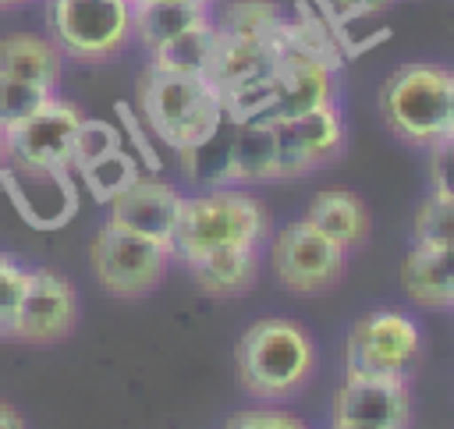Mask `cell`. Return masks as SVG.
Returning a JSON list of instances; mask_svg holds the SVG:
<instances>
[{
    "instance_id": "6da1fadb",
    "label": "cell",
    "mask_w": 454,
    "mask_h": 429,
    "mask_svg": "<svg viewBox=\"0 0 454 429\" xmlns=\"http://www.w3.org/2000/svg\"><path fill=\"white\" fill-rule=\"evenodd\" d=\"M138 110L145 128L174 152L213 135L231 113L209 74H188L149 64L138 82Z\"/></svg>"
},
{
    "instance_id": "7a4b0ae2",
    "label": "cell",
    "mask_w": 454,
    "mask_h": 429,
    "mask_svg": "<svg viewBox=\"0 0 454 429\" xmlns=\"http://www.w3.org/2000/svg\"><path fill=\"white\" fill-rule=\"evenodd\" d=\"M270 234V213L262 199L241 184H220L199 195H181L177 223L170 234V255L192 262L223 245H262Z\"/></svg>"
},
{
    "instance_id": "3957f363",
    "label": "cell",
    "mask_w": 454,
    "mask_h": 429,
    "mask_svg": "<svg viewBox=\"0 0 454 429\" xmlns=\"http://www.w3.org/2000/svg\"><path fill=\"white\" fill-rule=\"evenodd\" d=\"M234 362L238 379L252 397L284 401L309 383L316 369V344L294 319L266 316L241 333Z\"/></svg>"
},
{
    "instance_id": "277c9868",
    "label": "cell",
    "mask_w": 454,
    "mask_h": 429,
    "mask_svg": "<svg viewBox=\"0 0 454 429\" xmlns=\"http://www.w3.org/2000/svg\"><path fill=\"white\" fill-rule=\"evenodd\" d=\"M387 128L422 149L447 138L454 121V71L443 64H401L380 89Z\"/></svg>"
},
{
    "instance_id": "5b68a950",
    "label": "cell",
    "mask_w": 454,
    "mask_h": 429,
    "mask_svg": "<svg viewBox=\"0 0 454 429\" xmlns=\"http://www.w3.org/2000/svg\"><path fill=\"white\" fill-rule=\"evenodd\" d=\"M170 245L153 241L145 234H135L114 220H106L89 248V266L99 280V287L114 298H145L160 287L167 266H170Z\"/></svg>"
},
{
    "instance_id": "8992f818",
    "label": "cell",
    "mask_w": 454,
    "mask_h": 429,
    "mask_svg": "<svg viewBox=\"0 0 454 429\" xmlns=\"http://www.w3.org/2000/svg\"><path fill=\"white\" fill-rule=\"evenodd\" d=\"M46 25L64 57L106 60L131 39V0H46Z\"/></svg>"
},
{
    "instance_id": "52a82bcc",
    "label": "cell",
    "mask_w": 454,
    "mask_h": 429,
    "mask_svg": "<svg viewBox=\"0 0 454 429\" xmlns=\"http://www.w3.org/2000/svg\"><path fill=\"white\" fill-rule=\"evenodd\" d=\"M422 355V330L408 312L376 308L348 330L344 376H408Z\"/></svg>"
},
{
    "instance_id": "ba28073f",
    "label": "cell",
    "mask_w": 454,
    "mask_h": 429,
    "mask_svg": "<svg viewBox=\"0 0 454 429\" xmlns=\"http://www.w3.org/2000/svg\"><path fill=\"white\" fill-rule=\"evenodd\" d=\"M273 269L284 291L291 294H319L330 291L348 269V248L330 241L305 216L291 220L273 238Z\"/></svg>"
},
{
    "instance_id": "9c48e42d",
    "label": "cell",
    "mask_w": 454,
    "mask_h": 429,
    "mask_svg": "<svg viewBox=\"0 0 454 429\" xmlns=\"http://www.w3.org/2000/svg\"><path fill=\"white\" fill-rule=\"evenodd\" d=\"M273 124H277V181L301 177L344 152V117L333 99L294 117H273Z\"/></svg>"
},
{
    "instance_id": "30bf717a",
    "label": "cell",
    "mask_w": 454,
    "mask_h": 429,
    "mask_svg": "<svg viewBox=\"0 0 454 429\" xmlns=\"http://www.w3.org/2000/svg\"><path fill=\"white\" fill-rule=\"evenodd\" d=\"M408 422V376H344V386L330 401L333 429H404Z\"/></svg>"
},
{
    "instance_id": "8fae6325",
    "label": "cell",
    "mask_w": 454,
    "mask_h": 429,
    "mask_svg": "<svg viewBox=\"0 0 454 429\" xmlns=\"http://www.w3.org/2000/svg\"><path fill=\"white\" fill-rule=\"evenodd\" d=\"M78 121H82V110L53 92V96H50L43 106H35L28 117L7 124L11 160L32 163V167L71 170V138H74Z\"/></svg>"
},
{
    "instance_id": "7c38bea8",
    "label": "cell",
    "mask_w": 454,
    "mask_h": 429,
    "mask_svg": "<svg viewBox=\"0 0 454 429\" xmlns=\"http://www.w3.org/2000/svg\"><path fill=\"white\" fill-rule=\"evenodd\" d=\"M78 319V298L67 277L53 269H28L25 298L18 305L11 337L28 344H53L74 330Z\"/></svg>"
},
{
    "instance_id": "4fadbf2b",
    "label": "cell",
    "mask_w": 454,
    "mask_h": 429,
    "mask_svg": "<svg viewBox=\"0 0 454 429\" xmlns=\"http://www.w3.org/2000/svg\"><path fill=\"white\" fill-rule=\"evenodd\" d=\"M0 177L11 191V202L32 227H60L74 213V188L67 181V170L7 160Z\"/></svg>"
},
{
    "instance_id": "5bb4252c",
    "label": "cell",
    "mask_w": 454,
    "mask_h": 429,
    "mask_svg": "<svg viewBox=\"0 0 454 429\" xmlns=\"http://www.w3.org/2000/svg\"><path fill=\"white\" fill-rule=\"evenodd\" d=\"M106 206H110V220L114 223H121V227H128L135 234H145L153 241L170 245V234H174V223H177V209H181V191L170 188L167 181L138 174Z\"/></svg>"
},
{
    "instance_id": "9a60e30c",
    "label": "cell",
    "mask_w": 454,
    "mask_h": 429,
    "mask_svg": "<svg viewBox=\"0 0 454 429\" xmlns=\"http://www.w3.org/2000/svg\"><path fill=\"white\" fill-rule=\"evenodd\" d=\"M333 64L319 57H277L270 74V117H294L333 99Z\"/></svg>"
},
{
    "instance_id": "2e32d148",
    "label": "cell",
    "mask_w": 454,
    "mask_h": 429,
    "mask_svg": "<svg viewBox=\"0 0 454 429\" xmlns=\"http://www.w3.org/2000/svg\"><path fill=\"white\" fill-rule=\"evenodd\" d=\"M184 266L202 294L234 298V294H245L259 277V245H223Z\"/></svg>"
},
{
    "instance_id": "e0dca14e",
    "label": "cell",
    "mask_w": 454,
    "mask_h": 429,
    "mask_svg": "<svg viewBox=\"0 0 454 429\" xmlns=\"http://www.w3.org/2000/svg\"><path fill=\"white\" fill-rule=\"evenodd\" d=\"M401 291L429 308H454V245H411L401 262Z\"/></svg>"
},
{
    "instance_id": "ac0fdd59",
    "label": "cell",
    "mask_w": 454,
    "mask_h": 429,
    "mask_svg": "<svg viewBox=\"0 0 454 429\" xmlns=\"http://www.w3.org/2000/svg\"><path fill=\"white\" fill-rule=\"evenodd\" d=\"M305 220L312 227H319L330 241H337L340 248H358L369 238V206L358 191L351 188H323L309 199Z\"/></svg>"
},
{
    "instance_id": "d6986e66",
    "label": "cell",
    "mask_w": 454,
    "mask_h": 429,
    "mask_svg": "<svg viewBox=\"0 0 454 429\" xmlns=\"http://www.w3.org/2000/svg\"><path fill=\"white\" fill-rule=\"evenodd\" d=\"M64 71V53L50 35L35 32H11L0 39V74L25 78L57 92Z\"/></svg>"
},
{
    "instance_id": "ffe728a7",
    "label": "cell",
    "mask_w": 454,
    "mask_h": 429,
    "mask_svg": "<svg viewBox=\"0 0 454 429\" xmlns=\"http://www.w3.org/2000/svg\"><path fill=\"white\" fill-rule=\"evenodd\" d=\"M273 64H277L273 39H231V35H220L209 78L220 85V92H231V89H241V85H252V82H266L273 74Z\"/></svg>"
},
{
    "instance_id": "44dd1931",
    "label": "cell",
    "mask_w": 454,
    "mask_h": 429,
    "mask_svg": "<svg viewBox=\"0 0 454 429\" xmlns=\"http://www.w3.org/2000/svg\"><path fill=\"white\" fill-rule=\"evenodd\" d=\"M255 181H277V124H273V117L234 121L231 184H255Z\"/></svg>"
},
{
    "instance_id": "7402d4cb",
    "label": "cell",
    "mask_w": 454,
    "mask_h": 429,
    "mask_svg": "<svg viewBox=\"0 0 454 429\" xmlns=\"http://www.w3.org/2000/svg\"><path fill=\"white\" fill-rule=\"evenodd\" d=\"M206 18H213L209 0H131V35L149 50Z\"/></svg>"
},
{
    "instance_id": "603a6c76",
    "label": "cell",
    "mask_w": 454,
    "mask_h": 429,
    "mask_svg": "<svg viewBox=\"0 0 454 429\" xmlns=\"http://www.w3.org/2000/svg\"><path fill=\"white\" fill-rule=\"evenodd\" d=\"M231 156H234V117H227L213 135L181 149V170L199 188L231 184Z\"/></svg>"
},
{
    "instance_id": "cb8c5ba5",
    "label": "cell",
    "mask_w": 454,
    "mask_h": 429,
    "mask_svg": "<svg viewBox=\"0 0 454 429\" xmlns=\"http://www.w3.org/2000/svg\"><path fill=\"white\" fill-rule=\"evenodd\" d=\"M216 25L213 18L177 32L174 39L160 43L153 53V64L156 67H170V71H188V74H209L213 67V57H216Z\"/></svg>"
},
{
    "instance_id": "d4e9b609",
    "label": "cell",
    "mask_w": 454,
    "mask_h": 429,
    "mask_svg": "<svg viewBox=\"0 0 454 429\" xmlns=\"http://www.w3.org/2000/svg\"><path fill=\"white\" fill-rule=\"evenodd\" d=\"M280 18L284 7L273 0H234L213 18V25L220 35L231 39H273Z\"/></svg>"
},
{
    "instance_id": "484cf974",
    "label": "cell",
    "mask_w": 454,
    "mask_h": 429,
    "mask_svg": "<svg viewBox=\"0 0 454 429\" xmlns=\"http://www.w3.org/2000/svg\"><path fill=\"white\" fill-rule=\"evenodd\" d=\"M78 174H82V181H85V188H89V195H92L96 202H110L117 191H124V188L138 177V163H135L131 152H124V149L117 145V149H110L106 156H99V160L78 167Z\"/></svg>"
},
{
    "instance_id": "4316f807",
    "label": "cell",
    "mask_w": 454,
    "mask_h": 429,
    "mask_svg": "<svg viewBox=\"0 0 454 429\" xmlns=\"http://www.w3.org/2000/svg\"><path fill=\"white\" fill-rule=\"evenodd\" d=\"M411 234H415V245H426V248L454 245V195L433 188L415 209Z\"/></svg>"
},
{
    "instance_id": "83f0119b",
    "label": "cell",
    "mask_w": 454,
    "mask_h": 429,
    "mask_svg": "<svg viewBox=\"0 0 454 429\" xmlns=\"http://www.w3.org/2000/svg\"><path fill=\"white\" fill-rule=\"evenodd\" d=\"M121 145V131L117 124L110 121H99V117H82L78 128H74V138H71V167H85L99 156H106L110 149Z\"/></svg>"
},
{
    "instance_id": "f1b7e54d",
    "label": "cell",
    "mask_w": 454,
    "mask_h": 429,
    "mask_svg": "<svg viewBox=\"0 0 454 429\" xmlns=\"http://www.w3.org/2000/svg\"><path fill=\"white\" fill-rule=\"evenodd\" d=\"M50 96H53V89H46V85L0 74V121L4 124H14V121L28 117L35 106H43Z\"/></svg>"
},
{
    "instance_id": "f546056e",
    "label": "cell",
    "mask_w": 454,
    "mask_h": 429,
    "mask_svg": "<svg viewBox=\"0 0 454 429\" xmlns=\"http://www.w3.org/2000/svg\"><path fill=\"white\" fill-rule=\"evenodd\" d=\"M25 284H28V269L0 252V337H11L18 305L25 298Z\"/></svg>"
},
{
    "instance_id": "4dcf8cb0",
    "label": "cell",
    "mask_w": 454,
    "mask_h": 429,
    "mask_svg": "<svg viewBox=\"0 0 454 429\" xmlns=\"http://www.w3.org/2000/svg\"><path fill=\"white\" fill-rule=\"evenodd\" d=\"M231 429H298L301 418L284 411V408H273V401L266 408H245V411H234L227 418Z\"/></svg>"
},
{
    "instance_id": "1f68e13d",
    "label": "cell",
    "mask_w": 454,
    "mask_h": 429,
    "mask_svg": "<svg viewBox=\"0 0 454 429\" xmlns=\"http://www.w3.org/2000/svg\"><path fill=\"white\" fill-rule=\"evenodd\" d=\"M316 4H319L323 18L337 28V25H344L348 18H358V14H383L394 0H316Z\"/></svg>"
},
{
    "instance_id": "d6a6232c",
    "label": "cell",
    "mask_w": 454,
    "mask_h": 429,
    "mask_svg": "<svg viewBox=\"0 0 454 429\" xmlns=\"http://www.w3.org/2000/svg\"><path fill=\"white\" fill-rule=\"evenodd\" d=\"M429 152H433V160H429V181H433V188L454 195V145L450 142H436Z\"/></svg>"
},
{
    "instance_id": "836d02e7",
    "label": "cell",
    "mask_w": 454,
    "mask_h": 429,
    "mask_svg": "<svg viewBox=\"0 0 454 429\" xmlns=\"http://www.w3.org/2000/svg\"><path fill=\"white\" fill-rule=\"evenodd\" d=\"M14 425H25V418H21L14 408L0 404V429H14Z\"/></svg>"
},
{
    "instance_id": "e575fe53",
    "label": "cell",
    "mask_w": 454,
    "mask_h": 429,
    "mask_svg": "<svg viewBox=\"0 0 454 429\" xmlns=\"http://www.w3.org/2000/svg\"><path fill=\"white\" fill-rule=\"evenodd\" d=\"M11 160V145H7V124L0 121V170H4V163Z\"/></svg>"
},
{
    "instance_id": "d590c367",
    "label": "cell",
    "mask_w": 454,
    "mask_h": 429,
    "mask_svg": "<svg viewBox=\"0 0 454 429\" xmlns=\"http://www.w3.org/2000/svg\"><path fill=\"white\" fill-rule=\"evenodd\" d=\"M14 4H25V0H0V7H14Z\"/></svg>"
},
{
    "instance_id": "8d00e7d4",
    "label": "cell",
    "mask_w": 454,
    "mask_h": 429,
    "mask_svg": "<svg viewBox=\"0 0 454 429\" xmlns=\"http://www.w3.org/2000/svg\"><path fill=\"white\" fill-rule=\"evenodd\" d=\"M450 128H454V121H450Z\"/></svg>"
},
{
    "instance_id": "74e56055",
    "label": "cell",
    "mask_w": 454,
    "mask_h": 429,
    "mask_svg": "<svg viewBox=\"0 0 454 429\" xmlns=\"http://www.w3.org/2000/svg\"><path fill=\"white\" fill-rule=\"evenodd\" d=\"M209 4H213V0H209Z\"/></svg>"
}]
</instances>
